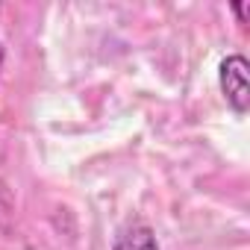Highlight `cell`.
Here are the masks:
<instances>
[{
	"label": "cell",
	"mask_w": 250,
	"mask_h": 250,
	"mask_svg": "<svg viewBox=\"0 0 250 250\" xmlns=\"http://www.w3.org/2000/svg\"><path fill=\"white\" fill-rule=\"evenodd\" d=\"M218 85L227 106L235 115H247L250 109V65L241 53H232L218 68Z\"/></svg>",
	"instance_id": "obj_1"
},
{
	"label": "cell",
	"mask_w": 250,
	"mask_h": 250,
	"mask_svg": "<svg viewBox=\"0 0 250 250\" xmlns=\"http://www.w3.org/2000/svg\"><path fill=\"white\" fill-rule=\"evenodd\" d=\"M112 250H162V247H159L156 232L147 224H130L118 232Z\"/></svg>",
	"instance_id": "obj_2"
},
{
	"label": "cell",
	"mask_w": 250,
	"mask_h": 250,
	"mask_svg": "<svg viewBox=\"0 0 250 250\" xmlns=\"http://www.w3.org/2000/svg\"><path fill=\"white\" fill-rule=\"evenodd\" d=\"M12 212H15V200H12V191H9V186L0 180V224H3L6 218H12Z\"/></svg>",
	"instance_id": "obj_3"
},
{
	"label": "cell",
	"mask_w": 250,
	"mask_h": 250,
	"mask_svg": "<svg viewBox=\"0 0 250 250\" xmlns=\"http://www.w3.org/2000/svg\"><path fill=\"white\" fill-rule=\"evenodd\" d=\"M232 12H235L238 24H247L250 21V3H247V0H244V3H232Z\"/></svg>",
	"instance_id": "obj_4"
},
{
	"label": "cell",
	"mask_w": 250,
	"mask_h": 250,
	"mask_svg": "<svg viewBox=\"0 0 250 250\" xmlns=\"http://www.w3.org/2000/svg\"><path fill=\"white\" fill-rule=\"evenodd\" d=\"M0 68H3V47H0Z\"/></svg>",
	"instance_id": "obj_5"
}]
</instances>
